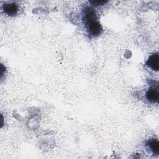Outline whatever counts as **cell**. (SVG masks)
Masks as SVG:
<instances>
[{
  "mask_svg": "<svg viewBox=\"0 0 159 159\" xmlns=\"http://www.w3.org/2000/svg\"><path fill=\"white\" fill-rule=\"evenodd\" d=\"M107 1H91L90 3L95 6H101L105 4Z\"/></svg>",
  "mask_w": 159,
  "mask_h": 159,
  "instance_id": "8992f818",
  "label": "cell"
},
{
  "mask_svg": "<svg viewBox=\"0 0 159 159\" xmlns=\"http://www.w3.org/2000/svg\"><path fill=\"white\" fill-rule=\"evenodd\" d=\"M146 65L152 70L158 71L159 69V55L158 53H154L149 57Z\"/></svg>",
  "mask_w": 159,
  "mask_h": 159,
  "instance_id": "3957f363",
  "label": "cell"
},
{
  "mask_svg": "<svg viewBox=\"0 0 159 159\" xmlns=\"http://www.w3.org/2000/svg\"><path fill=\"white\" fill-rule=\"evenodd\" d=\"M147 145L154 155H158L159 153V142L157 139L150 140L147 142Z\"/></svg>",
  "mask_w": 159,
  "mask_h": 159,
  "instance_id": "5b68a950",
  "label": "cell"
},
{
  "mask_svg": "<svg viewBox=\"0 0 159 159\" xmlns=\"http://www.w3.org/2000/svg\"><path fill=\"white\" fill-rule=\"evenodd\" d=\"M4 12L9 16H15L18 11V6L16 3L11 2L4 4L2 6Z\"/></svg>",
  "mask_w": 159,
  "mask_h": 159,
  "instance_id": "277c9868",
  "label": "cell"
},
{
  "mask_svg": "<svg viewBox=\"0 0 159 159\" xmlns=\"http://www.w3.org/2000/svg\"><path fill=\"white\" fill-rule=\"evenodd\" d=\"M145 96L149 102L152 103L158 102L159 100V91L158 88H150L146 92Z\"/></svg>",
  "mask_w": 159,
  "mask_h": 159,
  "instance_id": "7a4b0ae2",
  "label": "cell"
},
{
  "mask_svg": "<svg viewBox=\"0 0 159 159\" xmlns=\"http://www.w3.org/2000/svg\"><path fill=\"white\" fill-rule=\"evenodd\" d=\"M83 20L88 34L93 37L98 36L102 32V27L100 23L96 20V16L84 17Z\"/></svg>",
  "mask_w": 159,
  "mask_h": 159,
  "instance_id": "6da1fadb",
  "label": "cell"
}]
</instances>
